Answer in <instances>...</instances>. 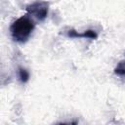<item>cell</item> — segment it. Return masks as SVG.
<instances>
[{"label":"cell","instance_id":"6da1fadb","mask_svg":"<svg viewBox=\"0 0 125 125\" xmlns=\"http://www.w3.org/2000/svg\"><path fill=\"white\" fill-rule=\"evenodd\" d=\"M34 29V21L28 16H22L16 20L10 26L12 38L19 43H24L30 37Z\"/></svg>","mask_w":125,"mask_h":125},{"label":"cell","instance_id":"7a4b0ae2","mask_svg":"<svg viewBox=\"0 0 125 125\" xmlns=\"http://www.w3.org/2000/svg\"><path fill=\"white\" fill-rule=\"evenodd\" d=\"M26 12L28 15L35 18L37 21H44L47 18L48 11H49V3L47 2H33L25 7Z\"/></svg>","mask_w":125,"mask_h":125},{"label":"cell","instance_id":"3957f363","mask_svg":"<svg viewBox=\"0 0 125 125\" xmlns=\"http://www.w3.org/2000/svg\"><path fill=\"white\" fill-rule=\"evenodd\" d=\"M66 36L68 38H85V39L87 38V39H92V40L98 38L97 32L93 29H87L84 32L80 33V32L76 31L75 29L71 28V29H68L66 31Z\"/></svg>","mask_w":125,"mask_h":125},{"label":"cell","instance_id":"277c9868","mask_svg":"<svg viewBox=\"0 0 125 125\" xmlns=\"http://www.w3.org/2000/svg\"><path fill=\"white\" fill-rule=\"evenodd\" d=\"M18 77H19V80L21 83H26L29 80L30 73L26 68H24L22 66H20L18 68Z\"/></svg>","mask_w":125,"mask_h":125},{"label":"cell","instance_id":"5b68a950","mask_svg":"<svg viewBox=\"0 0 125 125\" xmlns=\"http://www.w3.org/2000/svg\"><path fill=\"white\" fill-rule=\"evenodd\" d=\"M114 73L118 76H125V60L120 61L115 68H114Z\"/></svg>","mask_w":125,"mask_h":125},{"label":"cell","instance_id":"8992f818","mask_svg":"<svg viewBox=\"0 0 125 125\" xmlns=\"http://www.w3.org/2000/svg\"><path fill=\"white\" fill-rule=\"evenodd\" d=\"M76 124V122H73V123H71V125H75ZM55 125H69V124H67V123H64V122H60V123H57V124H55Z\"/></svg>","mask_w":125,"mask_h":125}]
</instances>
